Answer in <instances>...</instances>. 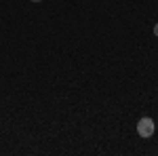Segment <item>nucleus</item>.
Listing matches in <instances>:
<instances>
[{"instance_id":"1","label":"nucleus","mask_w":158,"mask_h":156,"mask_svg":"<svg viewBox=\"0 0 158 156\" xmlns=\"http://www.w3.org/2000/svg\"><path fill=\"white\" fill-rule=\"evenodd\" d=\"M154 131H156V124H154L152 118H141L137 122V133H139V137H152Z\"/></svg>"},{"instance_id":"2","label":"nucleus","mask_w":158,"mask_h":156,"mask_svg":"<svg viewBox=\"0 0 158 156\" xmlns=\"http://www.w3.org/2000/svg\"><path fill=\"white\" fill-rule=\"evenodd\" d=\"M154 36H156V38H158V23H156V25H154Z\"/></svg>"},{"instance_id":"3","label":"nucleus","mask_w":158,"mask_h":156,"mask_svg":"<svg viewBox=\"0 0 158 156\" xmlns=\"http://www.w3.org/2000/svg\"><path fill=\"white\" fill-rule=\"evenodd\" d=\"M32 2H40V0H32Z\"/></svg>"}]
</instances>
